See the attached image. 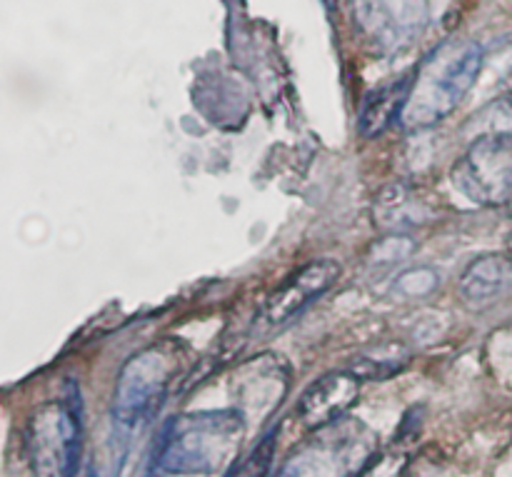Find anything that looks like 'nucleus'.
<instances>
[{"mask_svg":"<svg viewBox=\"0 0 512 477\" xmlns=\"http://www.w3.org/2000/svg\"><path fill=\"white\" fill-rule=\"evenodd\" d=\"M240 410H205L173 418L160 438L158 465L170 475H215L235 463L243 445Z\"/></svg>","mask_w":512,"mask_h":477,"instance_id":"nucleus-1","label":"nucleus"},{"mask_svg":"<svg viewBox=\"0 0 512 477\" xmlns=\"http://www.w3.org/2000/svg\"><path fill=\"white\" fill-rule=\"evenodd\" d=\"M185 348L178 340H158L120 368L113 393V415L120 425L145 423L163 408L170 385L180 375Z\"/></svg>","mask_w":512,"mask_h":477,"instance_id":"nucleus-2","label":"nucleus"},{"mask_svg":"<svg viewBox=\"0 0 512 477\" xmlns=\"http://www.w3.org/2000/svg\"><path fill=\"white\" fill-rule=\"evenodd\" d=\"M483 60V48L468 45L458 55L445 60L440 68L428 70V73L418 70L413 93L405 105L403 123L408 128H430V125L440 123L450 113H455L465 95L473 90L475 80L483 70Z\"/></svg>","mask_w":512,"mask_h":477,"instance_id":"nucleus-3","label":"nucleus"},{"mask_svg":"<svg viewBox=\"0 0 512 477\" xmlns=\"http://www.w3.org/2000/svg\"><path fill=\"white\" fill-rule=\"evenodd\" d=\"M78 398L43 405L28 420L25 448L33 477H78L83 420L78 418Z\"/></svg>","mask_w":512,"mask_h":477,"instance_id":"nucleus-4","label":"nucleus"},{"mask_svg":"<svg viewBox=\"0 0 512 477\" xmlns=\"http://www.w3.org/2000/svg\"><path fill=\"white\" fill-rule=\"evenodd\" d=\"M453 185L475 205L512 200V130L483 135L453 165Z\"/></svg>","mask_w":512,"mask_h":477,"instance_id":"nucleus-5","label":"nucleus"},{"mask_svg":"<svg viewBox=\"0 0 512 477\" xmlns=\"http://www.w3.org/2000/svg\"><path fill=\"white\" fill-rule=\"evenodd\" d=\"M340 275H343V265H340L338 260H310L308 265L295 270L283 285H278V288L265 298V303L260 305L258 310V318H255V330H258V333H270V330H278L283 328V325H288L290 320L298 318L310 303L323 298V295L338 283Z\"/></svg>","mask_w":512,"mask_h":477,"instance_id":"nucleus-6","label":"nucleus"},{"mask_svg":"<svg viewBox=\"0 0 512 477\" xmlns=\"http://www.w3.org/2000/svg\"><path fill=\"white\" fill-rule=\"evenodd\" d=\"M360 30L380 48H400L420 33L425 20L423 0H353Z\"/></svg>","mask_w":512,"mask_h":477,"instance_id":"nucleus-7","label":"nucleus"},{"mask_svg":"<svg viewBox=\"0 0 512 477\" xmlns=\"http://www.w3.org/2000/svg\"><path fill=\"white\" fill-rule=\"evenodd\" d=\"M360 383L363 380L348 368L338 373H328L315 380L303 393L298 403V418L308 430H325L348 415V410L358 403Z\"/></svg>","mask_w":512,"mask_h":477,"instance_id":"nucleus-8","label":"nucleus"},{"mask_svg":"<svg viewBox=\"0 0 512 477\" xmlns=\"http://www.w3.org/2000/svg\"><path fill=\"white\" fill-rule=\"evenodd\" d=\"M368 463L355 460L348 440H318L290 458L280 477H355Z\"/></svg>","mask_w":512,"mask_h":477,"instance_id":"nucleus-9","label":"nucleus"},{"mask_svg":"<svg viewBox=\"0 0 512 477\" xmlns=\"http://www.w3.org/2000/svg\"><path fill=\"white\" fill-rule=\"evenodd\" d=\"M512 285L510 255L488 253L475 258L460 275L458 295L468 308H485L495 303Z\"/></svg>","mask_w":512,"mask_h":477,"instance_id":"nucleus-10","label":"nucleus"},{"mask_svg":"<svg viewBox=\"0 0 512 477\" xmlns=\"http://www.w3.org/2000/svg\"><path fill=\"white\" fill-rule=\"evenodd\" d=\"M415 78H418V73H408L378 88L373 95H368V103H365L363 113H360V133L365 138H375V135L385 133L395 120H403Z\"/></svg>","mask_w":512,"mask_h":477,"instance_id":"nucleus-11","label":"nucleus"},{"mask_svg":"<svg viewBox=\"0 0 512 477\" xmlns=\"http://www.w3.org/2000/svg\"><path fill=\"white\" fill-rule=\"evenodd\" d=\"M410 353L400 343H383L378 348L368 350L358 360L348 365L350 373L358 375L360 380H388L398 375L408 365Z\"/></svg>","mask_w":512,"mask_h":477,"instance_id":"nucleus-12","label":"nucleus"},{"mask_svg":"<svg viewBox=\"0 0 512 477\" xmlns=\"http://www.w3.org/2000/svg\"><path fill=\"white\" fill-rule=\"evenodd\" d=\"M508 255L512 258V233H510V238H508Z\"/></svg>","mask_w":512,"mask_h":477,"instance_id":"nucleus-13","label":"nucleus"},{"mask_svg":"<svg viewBox=\"0 0 512 477\" xmlns=\"http://www.w3.org/2000/svg\"><path fill=\"white\" fill-rule=\"evenodd\" d=\"M78 477H80V475H78ZM85 477H95V473H93V470L88 468V470H85Z\"/></svg>","mask_w":512,"mask_h":477,"instance_id":"nucleus-14","label":"nucleus"}]
</instances>
